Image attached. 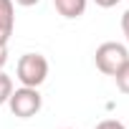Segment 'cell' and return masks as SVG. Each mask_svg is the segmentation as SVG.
Masks as SVG:
<instances>
[{"mask_svg":"<svg viewBox=\"0 0 129 129\" xmlns=\"http://www.w3.org/2000/svg\"><path fill=\"white\" fill-rule=\"evenodd\" d=\"M53 5L56 10L63 15V18H69V20H76L86 13V5H89V0H53Z\"/></svg>","mask_w":129,"mask_h":129,"instance_id":"5b68a950","label":"cell"},{"mask_svg":"<svg viewBox=\"0 0 129 129\" xmlns=\"http://www.w3.org/2000/svg\"><path fill=\"white\" fill-rule=\"evenodd\" d=\"M13 28H15V3L0 0V46H8Z\"/></svg>","mask_w":129,"mask_h":129,"instance_id":"277c9868","label":"cell"},{"mask_svg":"<svg viewBox=\"0 0 129 129\" xmlns=\"http://www.w3.org/2000/svg\"><path fill=\"white\" fill-rule=\"evenodd\" d=\"M15 5H20V8H30V5H38L41 0H13Z\"/></svg>","mask_w":129,"mask_h":129,"instance_id":"7c38bea8","label":"cell"},{"mask_svg":"<svg viewBox=\"0 0 129 129\" xmlns=\"http://www.w3.org/2000/svg\"><path fill=\"white\" fill-rule=\"evenodd\" d=\"M5 63H8V46H0V71L5 69Z\"/></svg>","mask_w":129,"mask_h":129,"instance_id":"30bf717a","label":"cell"},{"mask_svg":"<svg viewBox=\"0 0 129 129\" xmlns=\"http://www.w3.org/2000/svg\"><path fill=\"white\" fill-rule=\"evenodd\" d=\"M94 129H126V126H124L119 119H101Z\"/></svg>","mask_w":129,"mask_h":129,"instance_id":"ba28073f","label":"cell"},{"mask_svg":"<svg viewBox=\"0 0 129 129\" xmlns=\"http://www.w3.org/2000/svg\"><path fill=\"white\" fill-rule=\"evenodd\" d=\"M121 33H124V41H126V46H129V8H126L124 15H121Z\"/></svg>","mask_w":129,"mask_h":129,"instance_id":"9c48e42d","label":"cell"},{"mask_svg":"<svg viewBox=\"0 0 129 129\" xmlns=\"http://www.w3.org/2000/svg\"><path fill=\"white\" fill-rule=\"evenodd\" d=\"M66 129H74V126H66Z\"/></svg>","mask_w":129,"mask_h":129,"instance_id":"4fadbf2b","label":"cell"},{"mask_svg":"<svg viewBox=\"0 0 129 129\" xmlns=\"http://www.w3.org/2000/svg\"><path fill=\"white\" fill-rule=\"evenodd\" d=\"M114 81H116V89H119L121 94H129V61L114 74Z\"/></svg>","mask_w":129,"mask_h":129,"instance_id":"52a82bcc","label":"cell"},{"mask_svg":"<svg viewBox=\"0 0 129 129\" xmlns=\"http://www.w3.org/2000/svg\"><path fill=\"white\" fill-rule=\"evenodd\" d=\"M129 61V48L124 43H116V41H106L96 48L94 53V63H96V69L106 76H114L124 63Z\"/></svg>","mask_w":129,"mask_h":129,"instance_id":"7a4b0ae2","label":"cell"},{"mask_svg":"<svg viewBox=\"0 0 129 129\" xmlns=\"http://www.w3.org/2000/svg\"><path fill=\"white\" fill-rule=\"evenodd\" d=\"M8 106H10L13 116H18V119H30V116H36V114L41 111L43 96H41V91L33 89V86H20V89H13V94H10V99H8Z\"/></svg>","mask_w":129,"mask_h":129,"instance_id":"3957f363","label":"cell"},{"mask_svg":"<svg viewBox=\"0 0 129 129\" xmlns=\"http://www.w3.org/2000/svg\"><path fill=\"white\" fill-rule=\"evenodd\" d=\"M15 79L20 81V86L38 89L48 79V58L41 53H23L15 66Z\"/></svg>","mask_w":129,"mask_h":129,"instance_id":"6da1fadb","label":"cell"},{"mask_svg":"<svg viewBox=\"0 0 129 129\" xmlns=\"http://www.w3.org/2000/svg\"><path fill=\"white\" fill-rule=\"evenodd\" d=\"M94 3H96L99 8H114V5L121 3V0H94Z\"/></svg>","mask_w":129,"mask_h":129,"instance_id":"8fae6325","label":"cell"},{"mask_svg":"<svg viewBox=\"0 0 129 129\" xmlns=\"http://www.w3.org/2000/svg\"><path fill=\"white\" fill-rule=\"evenodd\" d=\"M13 79L5 74V71H0V106L3 104H8V99H10V94H13Z\"/></svg>","mask_w":129,"mask_h":129,"instance_id":"8992f818","label":"cell"}]
</instances>
